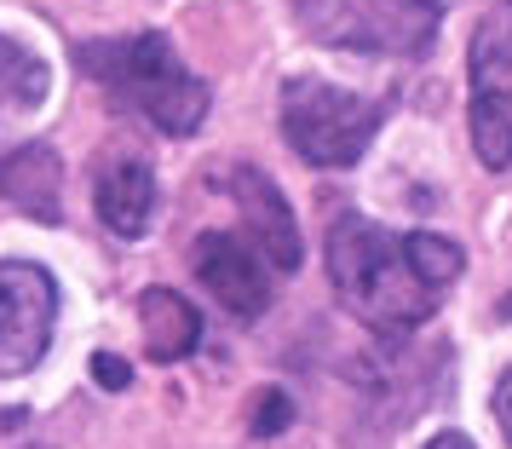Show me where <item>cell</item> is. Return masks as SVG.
Here are the masks:
<instances>
[{
    "mask_svg": "<svg viewBox=\"0 0 512 449\" xmlns=\"http://www.w3.org/2000/svg\"><path fill=\"white\" fill-rule=\"evenodd\" d=\"M328 277L340 288V300L386 340L420 329L443 306V288L420 277L409 237H392L386 225H374L363 213L328 219Z\"/></svg>",
    "mask_w": 512,
    "mask_h": 449,
    "instance_id": "6da1fadb",
    "label": "cell"
},
{
    "mask_svg": "<svg viewBox=\"0 0 512 449\" xmlns=\"http://www.w3.org/2000/svg\"><path fill=\"white\" fill-rule=\"evenodd\" d=\"M75 64L93 75L104 93L116 98L121 110L144 116L156 133L167 139H185L196 133L213 110V93L202 75H190L179 64V52L167 35H121V41H81Z\"/></svg>",
    "mask_w": 512,
    "mask_h": 449,
    "instance_id": "7a4b0ae2",
    "label": "cell"
},
{
    "mask_svg": "<svg viewBox=\"0 0 512 449\" xmlns=\"http://www.w3.org/2000/svg\"><path fill=\"white\" fill-rule=\"evenodd\" d=\"M380 98L334 87L323 75H288L282 81V139L311 167H357L380 133Z\"/></svg>",
    "mask_w": 512,
    "mask_h": 449,
    "instance_id": "3957f363",
    "label": "cell"
},
{
    "mask_svg": "<svg viewBox=\"0 0 512 449\" xmlns=\"http://www.w3.org/2000/svg\"><path fill=\"white\" fill-rule=\"evenodd\" d=\"M466 93H472V150L478 162L512 167V0H495L466 47Z\"/></svg>",
    "mask_w": 512,
    "mask_h": 449,
    "instance_id": "277c9868",
    "label": "cell"
},
{
    "mask_svg": "<svg viewBox=\"0 0 512 449\" xmlns=\"http://www.w3.org/2000/svg\"><path fill=\"white\" fill-rule=\"evenodd\" d=\"M311 35L357 52H420L443 24V0H300Z\"/></svg>",
    "mask_w": 512,
    "mask_h": 449,
    "instance_id": "5b68a950",
    "label": "cell"
},
{
    "mask_svg": "<svg viewBox=\"0 0 512 449\" xmlns=\"http://www.w3.org/2000/svg\"><path fill=\"white\" fill-rule=\"evenodd\" d=\"M58 323V283L29 260H0V380L29 375Z\"/></svg>",
    "mask_w": 512,
    "mask_h": 449,
    "instance_id": "8992f818",
    "label": "cell"
},
{
    "mask_svg": "<svg viewBox=\"0 0 512 449\" xmlns=\"http://www.w3.org/2000/svg\"><path fill=\"white\" fill-rule=\"evenodd\" d=\"M190 265H196L202 288L231 311L236 323L265 317V306H271V277H265V254H259L254 242L231 237V231H208V237H196Z\"/></svg>",
    "mask_w": 512,
    "mask_h": 449,
    "instance_id": "52a82bcc",
    "label": "cell"
},
{
    "mask_svg": "<svg viewBox=\"0 0 512 449\" xmlns=\"http://www.w3.org/2000/svg\"><path fill=\"white\" fill-rule=\"evenodd\" d=\"M219 185L231 190V202L242 208L248 242L265 254V265L294 271L300 265V225H294V208H288V196L277 190V179L259 173V167H231Z\"/></svg>",
    "mask_w": 512,
    "mask_h": 449,
    "instance_id": "ba28073f",
    "label": "cell"
},
{
    "mask_svg": "<svg viewBox=\"0 0 512 449\" xmlns=\"http://www.w3.org/2000/svg\"><path fill=\"white\" fill-rule=\"evenodd\" d=\"M93 208L104 219V231H116V237H144L150 225H156V208H162V185H156V173L133 156H110V162L93 173Z\"/></svg>",
    "mask_w": 512,
    "mask_h": 449,
    "instance_id": "9c48e42d",
    "label": "cell"
},
{
    "mask_svg": "<svg viewBox=\"0 0 512 449\" xmlns=\"http://www.w3.org/2000/svg\"><path fill=\"white\" fill-rule=\"evenodd\" d=\"M139 329H144V346L156 363H179V357L196 352V340H202V317L190 306L185 294H173V288H144L139 294Z\"/></svg>",
    "mask_w": 512,
    "mask_h": 449,
    "instance_id": "30bf717a",
    "label": "cell"
},
{
    "mask_svg": "<svg viewBox=\"0 0 512 449\" xmlns=\"http://www.w3.org/2000/svg\"><path fill=\"white\" fill-rule=\"evenodd\" d=\"M47 93H52L47 58L35 47H24V41H12V35H0V127L41 116Z\"/></svg>",
    "mask_w": 512,
    "mask_h": 449,
    "instance_id": "8fae6325",
    "label": "cell"
},
{
    "mask_svg": "<svg viewBox=\"0 0 512 449\" xmlns=\"http://www.w3.org/2000/svg\"><path fill=\"white\" fill-rule=\"evenodd\" d=\"M0 196L35 219H58V156L52 150H12L0 156Z\"/></svg>",
    "mask_w": 512,
    "mask_h": 449,
    "instance_id": "7c38bea8",
    "label": "cell"
},
{
    "mask_svg": "<svg viewBox=\"0 0 512 449\" xmlns=\"http://www.w3.org/2000/svg\"><path fill=\"white\" fill-rule=\"evenodd\" d=\"M288 421H294L288 398H282V392H265V403H259V415H254V432H259V438H277Z\"/></svg>",
    "mask_w": 512,
    "mask_h": 449,
    "instance_id": "4fadbf2b",
    "label": "cell"
},
{
    "mask_svg": "<svg viewBox=\"0 0 512 449\" xmlns=\"http://www.w3.org/2000/svg\"><path fill=\"white\" fill-rule=\"evenodd\" d=\"M93 375L104 380V392H121V386H127V380H133V369H127V363H121V357L98 352V357H93Z\"/></svg>",
    "mask_w": 512,
    "mask_h": 449,
    "instance_id": "5bb4252c",
    "label": "cell"
},
{
    "mask_svg": "<svg viewBox=\"0 0 512 449\" xmlns=\"http://www.w3.org/2000/svg\"><path fill=\"white\" fill-rule=\"evenodd\" d=\"M495 426L507 432V444H512V363L501 369V380H495Z\"/></svg>",
    "mask_w": 512,
    "mask_h": 449,
    "instance_id": "9a60e30c",
    "label": "cell"
},
{
    "mask_svg": "<svg viewBox=\"0 0 512 449\" xmlns=\"http://www.w3.org/2000/svg\"><path fill=\"white\" fill-rule=\"evenodd\" d=\"M426 449H472L466 432H438V438H426Z\"/></svg>",
    "mask_w": 512,
    "mask_h": 449,
    "instance_id": "2e32d148",
    "label": "cell"
}]
</instances>
